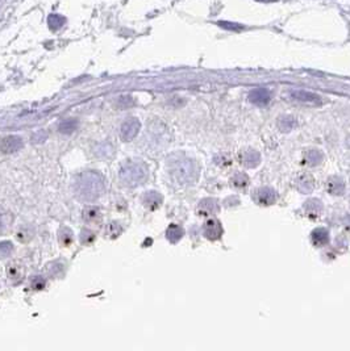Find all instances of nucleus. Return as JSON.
<instances>
[{
  "label": "nucleus",
  "mask_w": 350,
  "mask_h": 351,
  "mask_svg": "<svg viewBox=\"0 0 350 351\" xmlns=\"http://www.w3.org/2000/svg\"><path fill=\"white\" fill-rule=\"evenodd\" d=\"M106 190V179L99 171L80 172L74 182L75 195L83 201H94Z\"/></svg>",
  "instance_id": "nucleus-1"
},
{
  "label": "nucleus",
  "mask_w": 350,
  "mask_h": 351,
  "mask_svg": "<svg viewBox=\"0 0 350 351\" xmlns=\"http://www.w3.org/2000/svg\"><path fill=\"white\" fill-rule=\"evenodd\" d=\"M148 178V166L140 159H128L121 164L120 179L128 187L140 186Z\"/></svg>",
  "instance_id": "nucleus-2"
},
{
  "label": "nucleus",
  "mask_w": 350,
  "mask_h": 351,
  "mask_svg": "<svg viewBox=\"0 0 350 351\" xmlns=\"http://www.w3.org/2000/svg\"><path fill=\"white\" fill-rule=\"evenodd\" d=\"M171 174L182 184H191L196 180V164L190 159H179L171 166Z\"/></svg>",
  "instance_id": "nucleus-3"
},
{
  "label": "nucleus",
  "mask_w": 350,
  "mask_h": 351,
  "mask_svg": "<svg viewBox=\"0 0 350 351\" xmlns=\"http://www.w3.org/2000/svg\"><path fill=\"white\" fill-rule=\"evenodd\" d=\"M140 128H141V124L136 117H130L125 122H122L121 129H120V136H121L122 141L129 142L133 140L140 132Z\"/></svg>",
  "instance_id": "nucleus-4"
},
{
  "label": "nucleus",
  "mask_w": 350,
  "mask_h": 351,
  "mask_svg": "<svg viewBox=\"0 0 350 351\" xmlns=\"http://www.w3.org/2000/svg\"><path fill=\"white\" fill-rule=\"evenodd\" d=\"M253 199L260 205H272L276 201V192L270 187H261L254 191Z\"/></svg>",
  "instance_id": "nucleus-5"
},
{
  "label": "nucleus",
  "mask_w": 350,
  "mask_h": 351,
  "mask_svg": "<svg viewBox=\"0 0 350 351\" xmlns=\"http://www.w3.org/2000/svg\"><path fill=\"white\" fill-rule=\"evenodd\" d=\"M23 140L17 136H7L0 141V152L4 154H12L23 148Z\"/></svg>",
  "instance_id": "nucleus-6"
},
{
  "label": "nucleus",
  "mask_w": 350,
  "mask_h": 351,
  "mask_svg": "<svg viewBox=\"0 0 350 351\" xmlns=\"http://www.w3.org/2000/svg\"><path fill=\"white\" fill-rule=\"evenodd\" d=\"M292 99H295L300 103H306V104H312V106H317L321 103V98L317 94L310 92V91L304 90H294L290 92Z\"/></svg>",
  "instance_id": "nucleus-7"
},
{
  "label": "nucleus",
  "mask_w": 350,
  "mask_h": 351,
  "mask_svg": "<svg viewBox=\"0 0 350 351\" xmlns=\"http://www.w3.org/2000/svg\"><path fill=\"white\" fill-rule=\"evenodd\" d=\"M24 275H25V269L24 266L19 262H11L9 265L7 266V276L8 280L11 281L12 284H17L20 281L24 279Z\"/></svg>",
  "instance_id": "nucleus-8"
},
{
  "label": "nucleus",
  "mask_w": 350,
  "mask_h": 351,
  "mask_svg": "<svg viewBox=\"0 0 350 351\" xmlns=\"http://www.w3.org/2000/svg\"><path fill=\"white\" fill-rule=\"evenodd\" d=\"M270 99H272V94L268 88H256L249 94V102L260 107L269 104Z\"/></svg>",
  "instance_id": "nucleus-9"
},
{
  "label": "nucleus",
  "mask_w": 350,
  "mask_h": 351,
  "mask_svg": "<svg viewBox=\"0 0 350 351\" xmlns=\"http://www.w3.org/2000/svg\"><path fill=\"white\" fill-rule=\"evenodd\" d=\"M203 233L208 239H219L223 234V228L217 220H208L203 227Z\"/></svg>",
  "instance_id": "nucleus-10"
},
{
  "label": "nucleus",
  "mask_w": 350,
  "mask_h": 351,
  "mask_svg": "<svg viewBox=\"0 0 350 351\" xmlns=\"http://www.w3.org/2000/svg\"><path fill=\"white\" fill-rule=\"evenodd\" d=\"M219 212V204L215 199L201 200L197 205V213L200 216H212Z\"/></svg>",
  "instance_id": "nucleus-11"
},
{
  "label": "nucleus",
  "mask_w": 350,
  "mask_h": 351,
  "mask_svg": "<svg viewBox=\"0 0 350 351\" xmlns=\"http://www.w3.org/2000/svg\"><path fill=\"white\" fill-rule=\"evenodd\" d=\"M162 200L163 199H162L161 194H159V192H156V191L146 192L145 195H144V197H142L144 205H145L148 209H152V211H154V209H158V208L161 207Z\"/></svg>",
  "instance_id": "nucleus-12"
},
{
  "label": "nucleus",
  "mask_w": 350,
  "mask_h": 351,
  "mask_svg": "<svg viewBox=\"0 0 350 351\" xmlns=\"http://www.w3.org/2000/svg\"><path fill=\"white\" fill-rule=\"evenodd\" d=\"M327 190L332 195H343L344 192H345V183L339 176H331L327 182Z\"/></svg>",
  "instance_id": "nucleus-13"
},
{
  "label": "nucleus",
  "mask_w": 350,
  "mask_h": 351,
  "mask_svg": "<svg viewBox=\"0 0 350 351\" xmlns=\"http://www.w3.org/2000/svg\"><path fill=\"white\" fill-rule=\"evenodd\" d=\"M311 241L313 243V246L316 247H321V246H325L329 242V232L324 228H319V229H315L312 232L311 234Z\"/></svg>",
  "instance_id": "nucleus-14"
},
{
  "label": "nucleus",
  "mask_w": 350,
  "mask_h": 351,
  "mask_svg": "<svg viewBox=\"0 0 350 351\" xmlns=\"http://www.w3.org/2000/svg\"><path fill=\"white\" fill-rule=\"evenodd\" d=\"M304 211L310 217H317L323 213V203L319 199H310L304 204Z\"/></svg>",
  "instance_id": "nucleus-15"
},
{
  "label": "nucleus",
  "mask_w": 350,
  "mask_h": 351,
  "mask_svg": "<svg viewBox=\"0 0 350 351\" xmlns=\"http://www.w3.org/2000/svg\"><path fill=\"white\" fill-rule=\"evenodd\" d=\"M313 187H315V184H313V179H312L311 175L303 174L296 180V188L302 194H310V192H312Z\"/></svg>",
  "instance_id": "nucleus-16"
},
{
  "label": "nucleus",
  "mask_w": 350,
  "mask_h": 351,
  "mask_svg": "<svg viewBox=\"0 0 350 351\" xmlns=\"http://www.w3.org/2000/svg\"><path fill=\"white\" fill-rule=\"evenodd\" d=\"M260 162H261L260 153L257 152V150H253V149H250V150H248V152H245L244 156H242V163L249 168L257 167V166L260 164Z\"/></svg>",
  "instance_id": "nucleus-17"
},
{
  "label": "nucleus",
  "mask_w": 350,
  "mask_h": 351,
  "mask_svg": "<svg viewBox=\"0 0 350 351\" xmlns=\"http://www.w3.org/2000/svg\"><path fill=\"white\" fill-rule=\"evenodd\" d=\"M323 153L320 152V150H316V149L308 150V152H306V154H304V162H306L308 166H312V167L319 166V164L323 162Z\"/></svg>",
  "instance_id": "nucleus-18"
},
{
  "label": "nucleus",
  "mask_w": 350,
  "mask_h": 351,
  "mask_svg": "<svg viewBox=\"0 0 350 351\" xmlns=\"http://www.w3.org/2000/svg\"><path fill=\"white\" fill-rule=\"evenodd\" d=\"M276 126L280 132H291L292 129L296 126V120L292 116H280L276 121Z\"/></svg>",
  "instance_id": "nucleus-19"
},
{
  "label": "nucleus",
  "mask_w": 350,
  "mask_h": 351,
  "mask_svg": "<svg viewBox=\"0 0 350 351\" xmlns=\"http://www.w3.org/2000/svg\"><path fill=\"white\" fill-rule=\"evenodd\" d=\"M183 234H185V231H183L179 225H175V224H171V225L167 228V231H166V237H167V239H169L171 243H177V242L183 237Z\"/></svg>",
  "instance_id": "nucleus-20"
},
{
  "label": "nucleus",
  "mask_w": 350,
  "mask_h": 351,
  "mask_svg": "<svg viewBox=\"0 0 350 351\" xmlns=\"http://www.w3.org/2000/svg\"><path fill=\"white\" fill-rule=\"evenodd\" d=\"M35 237V229L32 227H28V225H24V227L19 228V231L16 233V238L17 241L23 242V243H27Z\"/></svg>",
  "instance_id": "nucleus-21"
},
{
  "label": "nucleus",
  "mask_w": 350,
  "mask_h": 351,
  "mask_svg": "<svg viewBox=\"0 0 350 351\" xmlns=\"http://www.w3.org/2000/svg\"><path fill=\"white\" fill-rule=\"evenodd\" d=\"M100 217H102L100 211L95 207L86 208L84 212H83V220H84L86 223H98Z\"/></svg>",
  "instance_id": "nucleus-22"
},
{
  "label": "nucleus",
  "mask_w": 350,
  "mask_h": 351,
  "mask_svg": "<svg viewBox=\"0 0 350 351\" xmlns=\"http://www.w3.org/2000/svg\"><path fill=\"white\" fill-rule=\"evenodd\" d=\"M217 25L228 32H241L245 29V25L240 23H234V21H227V20H220L217 21Z\"/></svg>",
  "instance_id": "nucleus-23"
},
{
  "label": "nucleus",
  "mask_w": 350,
  "mask_h": 351,
  "mask_svg": "<svg viewBox=\"0 0 350 351\" xmlns=\"http://www.w3.org/2000/svg\"><path fill=\"white\" fill-rule=\"evenodd\" d=\"M65 21H66V19H65L63 16L55 15V13L54 15H50L49 17H47V24H49V28H50L53 32L59 31V29L63 27Z\"/></svg>",
  "instance_id": "nucleus-24"
},
{
  "label": "nucleus",
  "mask_w": 350,
  "mask_h": 351,
  "mask_svg": "<svg viewBox=\"0 0 350 351\" xmlns=\"http://www.w3.org/2000/svg\"><path fill=\"white\" fill-rule=\"evenodd\" d=\"M77 128H78V121L74 118H67L59 124V132L63 134H70V133L75 132Z\"/></svg>",
  "instance_id": "nucleus-25"
},
{
  "label": "nucleus",
  "mask_w": 350,
  "mask_h": 351,
  "mask_svg": "<svg viewBox=\"0 0 350 351\" xmlns=\"http://www.w3.org/2000/svg\"><path fill=\"white\" fill-rule=\"evenodd\" d=\"M58 239L61 245L70 246L71 242L74 241V238H73V232H71L69 228H61L58 233Z\"/></svg>",
  "instance_id": "nucleus-26"
},
{
  "label": "nucleus",
  "mask_w": 350,
  "mask_h": 351,
  "mask_svg": "<svg viewBox=\"0 0 350 351\" xmlns=\"http://www.w3.org/2000/svg\"><path fill=\"white\" fill-rule=\"evenodd\" d=\"M248 183H249V178L246 174H244V172H237V174H234V176L232 178V184L234 186V187L242 188L245 187V186H248Z\"/></svg>",
  "instance_id": "nucleus-27"
},
{
  "label": "nucleus",
  "mask_w": 350,
  "mask_h": 351,
  "mask_svg": "<svg viewBox=\"0 0 350 351\" xmlns=\"http://www.w3.org/2000/svg\"><path fill=\"white\" fill-rule=\"evenodd\" d=\"M49 273L54 277L63 276V273H65V265L61 263V262H54V263L50 266V269H49Z\"/></svg>",
  "instance_id": "nucleus-28"
},
{
  "label": "nucleus",
  "mask_w": 350,
  "mask_h": 351,
  "mask_svg": "<svg viewBox=\"0 0 350 351\" xmlns=\"http://www.w3.org/2000/svg\"><path fill=\"white\" fill-rule=\"evenodd\" d=\"M121 233H122V228L120 224L118 223L108 224V227H107V234H108L111 238L118 237Z\"/></svg>",
  "instance_id": "nucleus-29"
},
{
  "label": "nucleus",
  "mask_w": 350,
  "mask_h": 351,
  "mask_svg": "<svg viewBox=\"0 0 350 351\" xmlns=\"http://www.w3.org/2000/svg\"><path fill=\"white\" fill-rule=\"evenodd\" d=\"M13 251V245L9 241L0 242V258L9 257Z\"/></svg>",
  "instance_id": "nucleus-30"
},
{
  "label": "nucleus",
  "mask_w": 350,
  "mask_h": 351,
  "mask_svg": "<svg viewBox=\"0 0 350 351\" xmlns=\"http://www.w3.org/2000/svg\"><path fill=\"white\" fill-rule=\"evenodd\" d=\"M95 241V233L88 231V229H83L80 233V242L83 245H91Z\"/></svg>",
  "instance_id": "nucleus-31"
},
{
  "label": "nucleus",
  "mask_w": 350,
  "mask_h": 351,
  "mask_svg": "<svg viewBox=\"0 0 350 351\" xmlns=\"http://www.w3.org/2000/svg\"><path fill=\"white\" fill-rule=\"evenodd\" d=\"M46 285V281L43 279L42 276H35L33 280H32V288L36 289V291H39V289L45 288Z\"/></svg>",
  "instance_id": "nucleus-32"
},
{
  "label": "nucleus",
  "mask_w": 350,
  "mask_h": 351,
  "mask_svg": "<svg viewBox=\"0 0 350 351\" xmlns=\"http://www.w3.org/2000/svg\"><path fill=\"white\" fill-rule=\"evenodd\" d=\"M117 106L120 108H126V107L133 106V99L130 98V96H121V98H118Z\"/></svg>",
  "instance_id": "nucleus-33"
},
{
  "label": "nucleus",
  "mask_w": 350,
  "mask_h": 351,
  "mask_svg": "<svg viewBox=\"0 0 350 351\" xmlns=\"http://www.w3.org/2000/svg\"><path fill=\"white\" fill-rule=\"evenodd\" d=\"M344 227H345V229H347L348 232H350V215H347L345 217H344Z\"/></svg>",
  "instance_id": "nucleus-34"
},
{
  "label": "nucleus",
  "mask_w": 350,
  "mask_h": 351,
  "mask_svg": "<svg viewBox=\"0 0 350 351\" xmlns=\"http://www.w3.org/2000/svg\"><path fill=\"white\" fill-rule=\"evenodd\" d=\"M257 1H261V3H272V1H278V0H257Z\"/></svg>",
  "instance_id": "nucleus-35"
},
{
  "label": "nucleus",
  "mask_w": 350,
  "mask_h": 351,
  "mask_svg": "<svg viewBox=\"0 0 350 351\" xmlns=\"http://www.w3.org/2000/svg\"><path fill=\"white\" fill-rule=\"evenodd\" d=\"M347 145H348V148L350 149V136L347 138Z\"/></svg>",
  "instance_id": "nucleus-36"
}]
</instances>
